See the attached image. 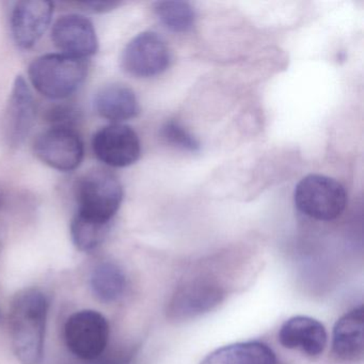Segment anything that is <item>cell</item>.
<instances>
[{
	"instance_id": "obj_4",
	"label": "cell",
	"mask_w": 364,
	"mask_h": 364,
	"mask_svg": "<svg viewBox=\"0 0 364 364\" xmlns=\"http://www.w3.org/2000/svg\"><path fill=\"white\" fill-rule=\"evenodd\" d=\"M294 201L302 214L315 220L331 221L344 212L347 193L338 181L319 174H311L298 183Z\"/></svg>"
},
{
	"instance_id": "obj_6",
	"label": "cell",
	"mask_w": 364,
	"mask_h": 364,
	"mask_svg": "<svg viewBox=\"0 0 364 364\" xmlns=\"http://www.w3.org/2000/svg\"><path fill=\"white\" fill-rule=\"evenodd\" d=\"M65 338L72 353L84 361H92L99 359L107 346L109 323L97 311H80L68 319Z\"/></svg>"
},
{
	"instance_id": "obj_11",
	"label": "cell",
	"mask_w": 364,
	"mask_h": 364,
	"mask_svg": "<svg viewBox=\"0 0 364 364\" xmlns=\"http://www.w3.org/2000/svg\"><path fill=\"white\" fill-rule=\"evenodd\" d=\"M54 4L43 0L18 1L10 16L12 38L21 50H31L52 23Z\"/></svg>"
},
{
	"instance_id": "obj_7",
	"label": "cell",
	"mask_w": 364,
	"mask_h": 364,
	"mask_svg": "<svg viewBox=\"0 0 364 364\" xmlns=\"http://www.w3.org/2000/svg\"><path fill=\"white\" fill-rule=\"evenodd\" d=\"M36 156L53 169L70 172L77 169L85 156V146L73 129L50 127L38 136L33 144Z\"/></svg>"
},
{
	"instance_id": "obj_21",
	"label": "cell",
	"mask_w": 364,
	"mask_h": 364,
	"mask_svg": "<svg viewBox=\"0 0 364 364\" xmlns=\"http://www.w3.org/2000/svg\"><path fill=\"white\" fill-rule=\"evenodd\" d=\"M46 119L52 127L75 129L76 125L82 120V112L73 104H56L48 108Z\"/></svg>"
},
{
	"instance_id": "obj_1",
	"label": "cell",
	"mask_w": 364,
	"mask_h": 364,
	"mask_svg": "<svg viewBox=\"0 0 364 364\" xmlns=\"http://www.w3.org/2000/svg\"><path fill=\"white\" fill-rule=\"evenodd\" d=\"M48 298L39 289L18 291L10 309L12 347L22 364H40L43 359L48 321Z\"/></svg>"
},
{
	"instance_id": "obj_15",
	"label": "cell",
	"mask_w": 364,
	"mask_h": 364,
	"mask_svg": "<svg viewBox=\"0 0 364 364\" xmlns=\"http://www.w3.org/2000/svg\"><path fill=\"white\" fill-rule=\"evenodd\" d=\"M97 114L112 123L135 118L139 114V104L135 92L121 84L108 85L97 91L95 97Z\"/></svg>"
},
{
	"instance_id": "obj_25",
	"label": "cell",
	"mask_w": 364,
	"mask_h": 364,
	"mask_svg": "<svg viewBox=\"0 0 364 364\" xmlns=\"http://www.w3.org/2000/svg\"><path fill=\"white\" fill-rule=\"evenodd\" d=\"M0 321H1V312H0Z\"/></svg>"
},
{
	"instance_id": "obj_18",
	"label": "cell",
	"mask_w": 364,
	"mask_h": 364,
	"mask_svg": "<svg viewBox=\"0 0 364 364\" xmlns=\"http://www.w3.org/2000/svg\"><path fill=\"white\" fill-rule=\"evenodd\" d=\"M109 227L110 223H100L76 213L70 225L72 242L78 250L90 252L104 242Z\"/></svg>"
},
{
	"instance_id": "obj_20",
	"label": "cell",
	"mask_w": 364,
	"mask_h": 364,
	"mask_svg": "<svg viewBox=\"0 0 364 364\" xmlns=\"http://www.w3.org/2000/svg\"><path fill=\"white\" fill-rule=\"evenodd\" d=\"M161 136L168 144L189 152L200 150V144L185 127L176 121H168L161 127Z\"/></svg>"
},
{
	"instance_id": "obj_12",
	"label": "cell",
	"mask_w": 364,
	"mask_h": 364,
	"mask_svg": "<svg viewBox=\"0 0 364 364\" xmlns=\"http://www.w3.org/2000/svg\"><path fill=\"white\" fill-rule=\"evenodd\" d=\"M52 41L61 54L75 58H88L99 50V40L92 22L78 14H68L55 22Z\"/></svg>"
},
{
	"instance_id": "obj_24",
	"label": "cell",
	"mask_w": 364,
	"mask_h": 364,
	"mask_svg": "<svg viewBox=\"0 0 364 364\" xmlns=\"http://www.w3.org/2000/svg\"><path fill=\"white\" fill-rule=\"evenodd\" d=\"M5 193H4L3 189L0 188V208H3L4 204H5Z\"/></svg>"
},
{
	"instance_id": "obj_14",
	"label": "cell",
	"mask_w": 364,
	"mask_h": 364,
	"mask_svg": "<svg viewBox=\"0 0 364 364\" xmlns=\"http://www.w3.org/2000/svg\"><path fill=\"white\" fill-rule=\"evenodd\" d=\"M278 340L284 348L298 349L311 357H316L325 350L328 336L321 321L298 315L281 326Z\"/></svg>"
},
{
	"instance_id": "obj_17",
	"label": "cell",
	"mask_w": 364,
	"mask_h": 364,
	"mask_svg": "<svg viewBox=\"0 0 364 364\" xmlns=\"http://www.w3.org/2000/svg\"><path fill=\"white\" fill-rule=\"evenodd\" d=\"M90 285L97 299L103 302H114L124 294L127 277L120 266L112 262H103L93 268Z\"/></svg>"
},
{
	"instance_id": "obj_13",
	"label": "cell",
	"mask_w": 364,
	"mask_h": 364,
	"mask_svg": "<svg viewBox=\"0 0 364 364\" xmlns=\"http://www.w3.org/2000/svg\"><path fill=\"white\" fill-rule=\"evenodd\" d=\"M331 355L342 363H357L364 353V309L360 306L343 315L332 332Z\"/></svg>"
},
{
	"instance_id": "obj_19",
	"label": "cell",
	"mask_w": 364,
	"mask_h": 364,
	"mask_svg": "<svg viewBox=\"0 0 364 364\" xmlns=\"http://www.w3.org/2000/svg\"><path fill=\"white\" fill-rule=\"evenodd\" d=\"M154 12L159 21L174 33H187L195 26V9L187 1H159L154 5Z\"/></svg>"
},
{
	"instance_id": "obj_8",
	"label": "cell",
	"mask_w": 364,
	"mask_h": 364,
	"mask_svg": "<svg viewBox=\"0 0 364 364\" xmlns=\"http://www.w3.org/2000/svg\"><path fill=\"white\" fill-rule=\"evenodd\" d=\"M121 63L123 69L135 77H154L169 67L170 52L157 33L144 31L129 42Z\"/></svg>"
},
{
	"instance_id": "obj_22",
	"label": "cell",
	"mask_w": 364,
	"mask_h": 364,
	"mask_svg": "<svg viewBox=\"0 0 364 364\" xmlns=\"http://www.w3.org/2000/svg\"><path fill=\"white\" fill-rule=\"evenodd\" d=\"M120 3L117 1H87V3L80 4V6L89 11L97 12V14H103V12L112 11L116 9Z\"/></svg>"
},
{
	"instance_id": "obj_23",
	"label": "cell",
	"mask_w": 364,
	"mask_h": 364,
	"mask_svg": "<svg viewBox=\"0 0 364 364\" xmlns=\"http://www.w3.org/2000/svg\"><path fill=\"white\" fill-rule=\"evenodd\" d=\"M88 363L84 364H132L131 361L127 359H117V360H104V361H101V360H92V361H87Z\"/></svg>"
},
{
	"instance_id": "obj_16",
	"label": "cell",
	"mask_w": 364,
	"mask_h": 364,
	"mask_svg": "<svg viewBox=\"0 0 364 364\" xmlns=\"http://www.w3.org/2000/svg\"><path fill=\"white\" fill-rule=\"evenodd\" d=\"M200 364H277V358L265 343L250 341L216 349Z\"/></svg>"
},
{
	"instance_id": "obj_10",
	"label": "cell",
	"mask_w": 364,
	"mask_h": 364,
	"mask_svg": "<svg viewBox=\"0 0 364 364\" xmlns=\"http://www.w3.org/2000/svg\"><path fill=\"white\" fill-rule=\"evenodd\" d=\"M37 117V105L31 88L23 76L14 80L9 101L1 121L4 141L10 148H18L33 129Z\"/></svg>"
},
{
	"instance_id": "obj_9",
	"label": "cell",
	"mask_w": 364,
	"mask_h": 364,
	"mask_svg": "<svg viewBox=\"0 0 364 364\" xmlns=\"http://www.w3.org/2000/svg\"><path fill=\"white\" fill-rule=\"evenodd\" d=\"M92 149L100 161L112 168L129 167L141 154L137 133L121 123H112L99 129L93 136Z\"/></svg>"
},
{
	"instance_id": "obj_2",
	"label": "cell",
	"mask_w": 364,
	"mask_h": 364,
	"mask_svg": "<svg viewBox=\"0 0 364 364\" xmlns=\"http://www.w3.org/2000/svg\"><path fill=\"white\" fill-rule=\"evenodd\" d=\"M88 74L86 59L65 54H48L35 59L28 76L38 92L53 100L71 97L84 84Z\"/></svg>"
},
{
	"instance_id": "obj_5",
	"label": "cell",
	"mask_w": 364,
	"mask_h": 364,
	"mask_svg": "<svg viewBox=\"0 0 364 364\" xmlns=\"http://www.w3.org/2000/svg\"><path fill=\"white\" fill-rule=\"evenodd\" d=\"M225 289L212 278L200 277L181 285L170 299L167 317L173 323H184L214 310L223 302Z\"/></svg>"
},
{
	"instance_id": "obj_3",
	"label": "cell",
	"mask_w": 364,
	"mask_h": 364,
	"mask_svg": "<svg viewBox=\"0 0 364 364\" xmlns=\"http://www.w3.org/2000/svg\"><path fill=\"white\" fill-rule=\"evenodd\" d=\"M77 214L103 223H112L123 201L119 178L105 169H93L75 184Z\"/></svg>"
}]
</instances>
